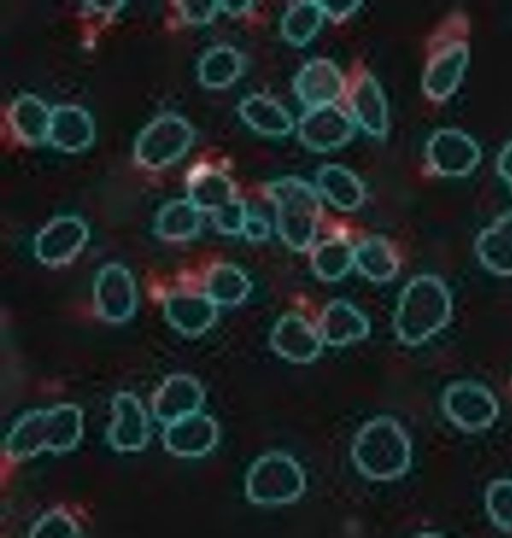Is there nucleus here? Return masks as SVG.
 I'll use <instances>...</instances> for the list:
<instances>
[{"mask_svg": "<svg viewBox=\"0 0 512 538\" xmlns=\"http://www.w3.org/2000/svg\"><path fill=\"white\" fill-rule=\"evenodd\" d=\"M452 314V298L437 276L414 277L403 289L395 317V332L406 345L416 346L441 331Z\"/></svg>", "mask_w": 512, "mask_h": 538, "instance_id": "nucleus-1", "label": "nucleus"}, {"mask_svg": "<svg viewBox=\"0 0 512 538\" xmlns=\"http://www.w3.org/2000/svg\"><path fill=\"white\" fill-rule=\"evenodd\" d=\"M351 456L357 470L366 478L389 481L403 476L409 469L411 444L397 420L382 415L359 429Z\"/></svg>", "mask_w": 512, "mask_h": 538, "instance_id": "nucleus-2", "label": "nucleus"}, {"mask_svg": "<svg viewBox=\"0 0 512 538\" xmlns=\"http://www.w3.org/2000/svg\"><path fill=\"white\" fill-rule=\"evenodd\" d=\"M268 193L275 205L276 226L282 240L296 251L308 249L316 236L321 202L315 189L298 177L270 183Z\"/></svg>", "mask_w": 512, "mask_h": 538, "instance_id": "nucleus-3", "label": "nucleus"}, {"mask_svg": "<svg viewBox=\"0 0 512 538\" xmlns=\"http://www.w3.org/2000/svg\"><path fill=\"white\" fill-rule=\"evenodd\" d=\"M305 489L306 477L301 465L283 452L259 456L246 474V496L256 505L290 504L297 501Z\"/></svg>", "mask_w": 512, "mask_h": 538, "instance_id": "nucleus-4", "label": "nucleus"}, {"mask_svg": "<svg viewBox=\"0 0 512 538\" xmlns=\"http://www.w3.org/2000/svg\"><path fill=\"white\" fill-rule=\"evenodd\" d=\"M193 141L191 126L178 116H161L139 134L135 156L144 166L160 168L181 158Z\"/></svg>", "mask_w": 512, "mask_h": 538, "instance_id": "nucleus-5", "label": "nucleus"}, {"mask_svg": "<svg viewBox=\"0 0 512 538\" xmlns=\"http://www.w3.org/2000/svg\"><path fill=\"white\" fill-rule=\"evenodd\" d=\"M442 408L454 425L468 432L491 427L499 414V405L492 392L473 381L449 385L442 397Z\"/></svg>", "mask_w": 512, "mask_h": 538, "instance_id": "nucleus-6", "label": "nucleus"}, {"mask_svg": "<svg viewBox=\"0 0 512 538\" xmlns=\"http://www.w3.org/2000/svg\"><path fill=\"white\" fill-rule=\"evenodd\" d=\"M426 158L438 175L464 177L479 164L481 151L466 133L458 129H440L428 140Z\"/></svg>", "mask_w": 512, "mask_h": 538, "instance_id": "nucleus-7", "label": "nucleus"}, {"mask_svg": "<svg viewBox=\"0 0 512 538\" xmlns=\"http://www.w3.org/2000/svg\"><path fill=\"white\" fill-rule=\"evenodd\" d=\"M355 134V122L335 104L308 109L299 121L301 142L316 152H327L347 144Z\"/></svg>", "mask_w": 512, "mask_h": 538, "instance_id": "nucleus-8", "label": "nucleus"}, {"mask_svg": "<svg viewBox=\"0 0 512 538\" xmlns=\"http://www.w3.org/2000/svg\"><path fill=\"white\" fill-rule=\"evenodd\" d=\"M323 340L302 315L287 313L275 324L270 344L282 358L293 363H310L322 350Z\"/></svg>", "mask_w": 512, "mask_h": 538, "instance_id": "nucleus-9", "label": "nucleus"}, {"mask_svg": "<svg viewBox=\"0 0 512 538\" xmlns=\"http://www.w3.org/2000/svg\"><path fill=\"white\" fill-rule=\"evenodd\" d=\"M294 91L308 109L335 104L344 90L338 67L330 60L316 58L307 62L293 82Z\"/></svg>", "mask_w": 512, "mask_h": 538, "instance_id": "nucleus-10", "label": "nucleus"}, {"mask_svg": "<svg viewBox=\"0 0 512 538\" xmlns=\"http://www.w3.org/2000/svg\"><path fill=\"white\" fill-rule=\"evenodd\" d=\"M87 236V228L80 219L71 216L56 218L38 234L36 255L49 265L64 264L81 251Z\"/></svg>", "mask_w": 512, "mask_h": 538, "instance_id": "nucleus-11", "label": "nucleus"}, {"mask_svg": "<svg viewBox=\"0 0 512 538\" xmlns=\"http://www.w3.org/2000/svg\"><path fill=\"white\" fill-rule=\"evenodd\" d=\"M469 62V49L463 42L448 45L428 62L422 87L432 100L441 101L453 94Z\"/></svg>", "mask_w": 512, "mask_h": 538, "instance_id": "nucleus-12", "label": "nucleus"}, {"mask_svg": "<svg viewBox=\"0 0 512 538\" xmlns=\"http://www.w3.org/2000/svg\"><path fill=\"white\" fill-rule=\"evenodd\" d=\"M135 293L131 276L119 265L105 267L95 283V303L98 311L111 321H121L132 314Z\"/></svg>", "mask_w": 512, "mask_h": 538, "instance_id": "nucleus-13", "label": "nucleus"}, {"mask_svg": "<svg viewBox=\"0 0 512 538\" xmlns=\"http://www.w3.org/2000/svg\"><path fill=\"white\" fill-rule=\"evenodd\" d=\"M350 108L357 124L370 136L382 139L388 131V107L376 78L366 72L352 88Z\"/></svg>", "mask_w": 512, "mask_h": 538, "instance_id": "nucleus-14", "label": "nucleus"}, {"mask_svg": "<svg viewBox=\"0 0 512 538\" xmlns=\"http://www.w3.org/2000/svg\"><path fill=\"white\" fill-rule=\"evenodd\" d=\"M480 263L495 275L512 276V212L499 216L476 238Z\"/></svg>", "mask_w": 512, "mask_h": 538, "instance_id": "nucleus-15", "label": "nucleus"}, {"mask_svg": "<svg viewBox=\"0 0 512 538\" xmlns=\"http://www.w3.org/2000/svg\"><path fill=\"white\" fill-rule=\"evenodd\" d=\"M370 331L367 318L345 300L330 302L322 312L319 334L328 345L344 346L364 339Z\"/></svg>", "mask_w": 512, "mask_h": 538, "instance_id": "nucleus-16", "label": "nucleus"}, {"mask_svg": "<svg viewBox=\"0 0 512 538\" xmlns=\"http://www.w3.org/2000/svg\"><path fill=\"white\" fill-rule=\"evenodd\" d=\"M93 138L92 119L83 109L63 105L51 111L48 140L55 148L79 152L89 147Z\"/></svg>", "mask_w": 512, "mask_h": 538, "instance_id": "nucleus-17", "label": "nucleus"}, {"mask_svg": "<svg viewBox=\"0 0 512 538\" xmlns=\"http://www.w3.org/2000/svg\"><path fill=\"white\" fill-rule=\"evenodd\" d=\"M238 112L254 131L269 137H283L294 128L291 114L277 101L262 94H251L240 102Z\"/></svg>", "mask_w": 512, "mask_h": 538, "instance_id": "nucleus-18", "label": "nucleus"}, {"mask_svg": "<svg viewBox=\"0 0 512 538\" xmlns=\"http://www.w3.org/2000/svg\"><path fill=\"white\" fill-rule=\"evenodd\" d=\"M317 185L322 195L342 211L356 210L365 198L360 179L352 171L338 164H327L320 168Z\"/></svg>", "mask_w": 512, "mask_h": 538, "instance_id": "nucleus-19", "label": "nucleus"}, {"mask_svg": "<svg viewBox=\"0 0 512 538\" xmlns=\"http://www.w3.org/2000/svg\"><path fill=\"white\" fill-rule=\"evenodd\" d=\"M190 202L198 209L215 213L237 197L231 180L220 171L203 168L189 181Z\"/></svg>", "mask_w": 512, "mask_h": 538, "instance_id": "nucleus-20", "label": "nucleus"}, {"mask_svg": "<svg viewBox=\"0 0 512 538\" xmlns=\"http://www.w3.org/2000/svg\"><path fill=\"white\" fill-rule=\"evenodd\" d=\"M215 303L205 295L175 294L167 301V316L175 326L188 333L207 329L216 317Z\"/></svg>", "mask_w": 512, "mask_h": 538, "instance_id": "nucleus-21", "label": "nucleus"}, {"mask_svg": "<svg viewBox=\"0 0 512 538\" xmlns=\"http://www.w3.org/2000/svg\"><path fill=\"white\" fill-rule=\"evenodd\" d=\"M354 263L364 276L375 282L389 281L398 271L393 248L380 236L369 237L354 249Z\"/></svg>", "mask_w": 512, "mask_h": 538, "instance_id": "nucleus-22", "label": "nucleus"}, {"mask_svg": "<svg viewBox=\"0 0 512 538\" xmlns=\"http://www.w3.org/2000/svg\"><path fill=\"white\" fill-rule=\"evenodd\" d=\"M51 112L44 103L30 95L15 100L10 121L17 135L25 142L39 144L48 140Z\"/></svg>", "mask_w": 512, "mask_h": 538, "instance_id": "nucleus-23", "label": "nucleus"}, {"mask_svg": "<svg viewBox=\"0 0 512 538\" xmlns=\"http://www.w3.org/2000/svg\"><path fill=\"white\" fill-rule=\"evenodd\" d=\"M243 59L233 47L221 45L210 49L199 63L201 83L212 89H221L233 84L241 75Z\"/></svg>", "mask_w": 512, "mask_h": 538, "instance_id": "nucleus-24", "label": "nucleus"}, {"mask_svg": "<svg viewBox=\"0 0 512 538\" xmlns=\"http://www.w3.org/2000/svg\"><path fill=\"white\" fill-rule=\"evenodd\" d=\"M323 13L316 1H299L291 5L281 20V32L291 45L302 47L318 33Z\"/></svg>", "mask_w": 512, "mask_h": 538, "instance_id": "nucleus-25", "label": "nucleus"}, {"mask_svg": "<svg viewBox=\"0 0 512 538\" xmlns=\"http://www.w3.org/2000/svg\"><path fill=\"white\" fill-rule=\"evenodd\" d=\"M251 283L236 266L221 264L211 270L207 277V296L215 304L235 305L249 294Z\"/></svg>", "mask_w": 512, "mask_h": 538, "instance_id": "nucleus-26", "label": "nucleus"}, {"mask_svg": "<svg viewBox=\"0 0 512 538\" xmlns=\"http://www.w3.org/2000/svg\"><path fill=\"white\" fill-rule=\"evenodd\" d=\"M354 249L342 238H333L320 243L311 257L316 275L326 281L342 278L354 263Z\"/></svg>", "mask_w": 512, "mask_h": 538, "instance_id": "nucleus-27", "label": "nucleus"}, {"mask_svg": "<svg viewBox=\"0 0 512 538\" xmlns=\"http://www.w3.org/2000/svg\"><path fill=\"white\" fill-rule=\"evenodd\" d=\"M198 211L190 201L177 200L167 204L157 218L158 234L172 240L192 237L198 232L200 226Z\"/></svg>", "mask_w": 512, "mask_h": 538, "instance_id": "nucleus-28", "label": "nucleus"}, {"mask_svg": "<svg viewBox=\"0 0 512 538\" xmlns=\"http://www.w3.org/2000/svg\"><path fill=\"white\" fill-rule=\"evenodd\" d=\"M485 505L495 526L512 532V480L498 479L491 482L486 491Z\"/></svg>", "mask_w": 512, "mask_h": 538, "instance_id": "nucleus-29", "label": "nucleus"}, {"mask_svg": "<svg viewBox=\"0 0 512 538\" xmlns=\"http://www.w3.org/2000/svg\"><path fill=\"white\" fill-rule=\"evenodd\" d=\"M249 212L245 203L236 198L231 203L213 213L216 227L226 234L243 233Z\"/></svg>", "mask_w": 512, "mask_h": 538, "instance_id": "nucleus-30", "label": "nucleus"}, {"mask_svg": "<svg viewBox=\"0 0 512 538\" xmlns=\"http://www.w3.org/2000/svg\"><path fill=\"white\" fill-rule=\"evenodd\" d=\"M179 4L184 19L195 24L211 21L220 10L219 1H181Z\"/></svg>", "mask_w": 512, "mask_h": 538, "instance_id": "nucleus-31", "label": "nucleus"}, {"mask_svg": "<svg viewBox=\"0 0 512 538\" xmlns=\"http://www.w3.org/2000/svg\"><path fill=\"white\" fill-rule=\"evenodd\" d=\"M316 3L323 15L339 22L355 13L363 2L355 0H317Z\"/></svg>", "mask_w": 512, "mask_h": 538, "instance_id": "nucleus-32", "label": "nucleus"}, {"mask_svg": "<svg viewBox=\"0 0 512 538\" xmlns=\"http://www.w3.org/2000/svg\"><path fill=\"white\" fill-rule=\"evenodd\" d=\"M243 234L252 241L265 240L270 234V225L262 216L249 214L245 222Z\"/></svg>", "mask_w": 512, "mask_h": 538, "instance_id": "nucleus-33", "label": "nucleus"}, {"mask_svg": "<svg viewBox=\"0 0 512 538\" xmlns=\"http://www.w3.org/2000/svg\"><path fill=\"white\" fill-rule=\"evenodd\" d=\"M497 171L512 192V140L503 147L498 156Z\"/></svg>", "mask_w": 512, "mask_h": 538, "instance_id": "nucleus-34", "label": "nucleus"}, {"mask_svg": "<svg viewBox=\"0 0 512 538\" xmlns=\"http://www.w3.org/2000/svg\"><path fill=\"white\" fill-rule=\"evenodd\" d=\"M220 10L229 15H241L251 10L252 1H219Z\"/></svg>", "mask_w": 512, "mask_h": 538, "instance_id": "nucleus-35", "label": "nucleus"}]
</instances>
